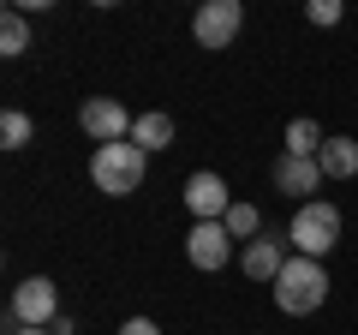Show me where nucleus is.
Masks as SVG:
<instances>
[{
  "label": "nucleus",
  "mask_w": 358,
  "mask_h": 335,
  "mask_svg": "<svg viewBox=\"0 0 358 335\" xmlns=\"http://www.w3.org/2000/svg\"><path fill=\"white\" fill-rule=\"evenodd\" d=\"M143 174H150V156L138 150V144H96V156H90V180H96V192L108 198H131L143 186Z\"/></svg>",
  "instance_id": "obj_1"
},
{
  "label": "nucleus",
  "mask_w": 358,
  "mask_h": 335,
  "mask_svg": "<svg viewBox=\"0 0 358 335\" xmlns=\"http://www.w3.org/2000/svg\"><path fill=\"white\" fill-rule=\"evenodd\" d=\"M322 299H329V270H322V258H299L293 252V264L275 275V306H281L287 317H310V311H322Z\"/></svg>",
  "instance_id": "obj_2"
},
{
  "label": "nucleus",
  "mask_w": 358,
  "mask_h": 335,
  "mask_svg": "<svg viewBox=\"0 0 358 335\" xmlns=\"http://www.w3.org/2000/svg\"><path fill=\"white\" fill-rule=\"evenodd\" d=\"M287 245H293L299 258H329L334 245H341V210H334L329 198H310V204H299L293 228H287Z\"/></svg>",
  "instance_id": "obj_3"
},
{
  "label": "nucleus",
  "mask_w": 358,
  "mask_h": 335,
  "mask_svg": "<svg viewBox=\"0 0 358 335\" xmlns=\"http://www.w3.org/2000/svg\"><path fill=\"white\" fill-rule=\"evenodd\" d=\"M6 317H13L18 329H54V317H60V287H54L48 275H24V282L13 287Z\"/></svg>",
  "instance_id": "obj_4"
},
{
  "label": "nucleus",
  "mask_w": 358,
  "mask_h": 335,
  "mask_svg": "<svg viewBox=\"0 0 358 335\" xmlns=\"http://www.w3.org/2000/svg\"><path fill=\"white\" fill-rule=\"evenodd\" d=\"M239 30H245V6H239V0H203L197 18H192L197 48H233Z\"/></svg>",
  "instance_id": "obj_5"
},
{
  "label": "nucleus",
  "mask_w": 358,
  "mask_h": 335,
  "mask_svg": "<svg viewBox=\"0 0 358 335\" xmlns=\"http://www.w3.org/2000/svg\"><path fill=\"white\" fill-rule=\"evenodd\" d=\"M78 126H84L96 144H126L138 120H131L126 102H114V96H90V102L78 108Z\"/></svg>",
  "instance_id": "obj_6"
},
{
  "label": "nucleus",
  "mask_w": 358,
  "mask_h": 335,
  "mask_svg": "<svg viewBox=\"0 0 358 335\" xmlns=\"http://www.w3.org/2000/svg\"><path fill=\"white\" fill-rule=\"evenodd\" d=\"M185 210H192L197 221H227V210H233L227 180H221V174H209V168H197L192 180H185Z\"/></svg>",
  "instance_id": "obj_7"
},
{
  "label": "nucleus",
  "mask_w": 358,
  "mask_h": 335,
  "mask_svg": "<svg viewBox=\"0 0 358 335\" xmlns=\"http://www.w3.org/2000/svg\"><path fill=\"white\" fill-rule=\"evenodd\" d=\"M227 252H233L227 221H197V228L185 233V258H192V270H227Z\"/></svg>",
  "instance_id": "obj_8"
},
{
  "label": "nucleus",
  "mask_w": 358,
  "mask_h": 335,
  "mask_svg": "<svg viewBox=\"0 0 358 335\" xmlns=\"http://www.w3.org/2000/svg\"><path fill=\"white\" fill-rule=\"evenodd\" d=\"M287 264H293V252H287V240H275V233H257V240L239 252V270L251 275V282H275Z\"/></svg>",
  "instance_id": "obj_9"
},
{
  "label": "nucleus",
  "mask_w": 358,
  "mask_h": 335,
  "mask_svg": "<svg viewBox=\"0 0 358 335\" xmlns=\"http://www.w3.org/2000/svg\"><path fill=\"white\" fill-rule=\"evenodd\" d=\"M317 186H322V168L310 162V156H281V162H275V192L310 204V192H317Z\"/></svg>",
  "instance_id": "obj_10"
},
{
  "label": "nucleus",
  "mask_w": 358,
  "mask_h": 335,
  "mask_svg": "<svg viewBox=\"0 0 358 335\" xmlns=\"http://www.w3.org/2000/svg\"><path fill=\"white\" fill-rule=\"evenodd\" d=\"M317 168H322V180H352L358 174V138H329L322 144V156H317Z\"/></svg>",
  "instance_id": "obj_11"
},
{
  "label": "nucleus",
  "mask_w": 358,
  "mask_h": 335,
  "mask_svg": "<svg viewBox=\"0 0 358 335\" xmlns=\"http://www.w3.org/2000/svg\"><path fill=\"white\" fill-rule=\"evenodd\" d=\"M131 144H138L143 156H150V150H167V144H173V114H162V108H155V114H138Z\"/></svg>",
  "instance_id": "obj_12"
},
{
  "label": "nucleus",
  "mask_w": 358,
  "mask_h": 335,
  "mask_svg": "<svg viewBox=\"0 0 358 335\" xmlns=\"http://www.w3.org/2000/svg\"><path fill=\"white\" fill-rule=\"evenodd\" d=\"M322 144H329V138H322L317 120H293V126H287V156H310V162H317Z\"/></svg>",
  "instance_id": "obj_13"
},
{
  "label": "nucleus",
  "mask_w": 358,
  "mask_h": 335,
  "mask_svg": "<svg viewBox=\"0 0 358 335\" xmlns=\"http://www.w3.org/2000/svg\"><path fill=\"white\" fill-rule=\"evenodd\" d=\"M24 48H30V25H24L18 6H6V13H0V54L13 60V54H24Z\"/></svg>",
  "instance_id": "obj_14"
},
{
  "label": "nucleus",
  "mask_w": 358,
  "mask_h": 335,
  "mask_svg": "<svg viewBox=\"0 0 358 335\" xmlns=\"http://www.w3.org/2000/svg\"><path fill=\"white\" fill-rule=\"evenodd\" d=\"M30 138H36L30 114H24V108H6V114H0V150H24Z\"/></svg>",
  "instance_id": "obj_15"
},
{
  "label": "nucleus",
  "mask_w": 358,
  "mask_h": 335,
  "mask_svg": "<svg viewBox=\"0 0 358 335\" xmlns=\"http://www.w3.org/2000/svg\"><path fill=\"white\" fill-rule=\"evenodd\" d=\"M227 233L251 245L257 233H263V216H257V204H233V210H227Z\"/></svg>",
  "instance_id": "obj_16"
},
{
  "label": "nucleus",
  "mask_w": 358,
  "mask_h": 335,
  "mask_svg": "<svg viewBox=\"0 0 358 335\" xmlns=\"http://www.w3.org/2000/svg\"><path fill=\"white\" fill-rule=\"evenodd\" d=\"M341 13H346L341 0H310V6H305V18H310V25H317V30H329V25H341Z\"/></svg>",
  "instance_id": "obj_17"
},
{
  "label": "nucleus",
  "mask_w": 358,
  "mask_h": 335,
  "mask_svg": "<svg viewBox=\"0 0 358 335\" xmlns=\"http://www.w3.org/2000/svg\"><path fill=\"white\" fill-rule=\"evenodd\" d=\"M120 335H162V329H155V317H126Z\"/></svg>",
  "instance_id": "obj_18"
},
{
  "label": "nucleus",
  "mask_w": 358,
  "mask_h": 335,
  "mask_svg": "<svg viewBox=\"0 0 358 335\" xmlns=\"http://www.w3.org/2000/svg\"><path fill=\"white\" fill-rule=\"evenodd\" d=\"M18 335H54V329H18Z\"/></svg>",
  "instance_id": "obj_19"
}]
</instances>
